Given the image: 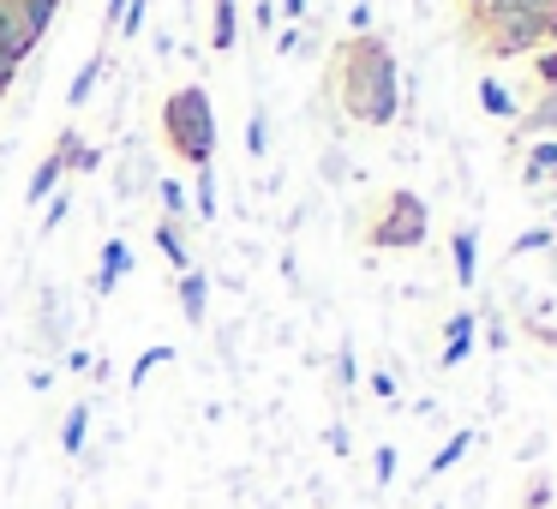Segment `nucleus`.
<instances>
[{
    "instance_id": "nucleus-1",
    "label": "nucleus",
    "mask_w": 557,
    "mask_h": 509,
    "mask_svg": "<svg viewBox=\"0 0 557 509\" xmlns=\"http://www.w3.org/2000/svg\"><path fill=\"white\" fill-rule=\"evenodd\" d=\"M324 85H330V97H336V109L360 126H389L401 109V66H396V49H389L377 30L342 37L336 49H330Z\"/></svg>"
},
{
    "instance_id": "nucleus-2",
    "label": "nucleus",
    "mask_w": 557,
    "mask_h": 509,
    "mask_svg": "<svg viewBox=\"0 0 557 509\" xmlns=\"http://www.w3.org/2000/svg\"><path fill=\"white\" fill-rule=\"evenodd\" d=\"M545 7L552 0H461V30L485 61H521L545 49Z\"/></svg>"
},
{
    "instance_id": "nucleus-3",
    "label": "nucleus",
    "mask_w": 557,
    "mask_h": 509,
    "mask_svg": "<svg viewBox=\"0 0 557 509\" xmlns=\"http://www.w3.org/2000/svg\"><path fill=\"white\" fill-rule=\"evenodd\" d=\"M162 145L186 162V169H210L216 162V109L198 85H181L174 97H162Z\"/></svg>"
},
{
    "instance_id": "nucleus-4",
    "label": "nucleus",
    "mask_w": 557,
    "mask_h": 509,
    "mask_svg": "<svg viewBox=\"0 0 557 509\" xmlns=\"http://www.w3.org/2000/svg\"><path fill=\"white\" fill-rule=\"evenodd\" d=\"M425 234H432V210L408 186H389L366 216V246L372 252H413V246H425Z\"/></svg>"
},
{
    "instance_id": "nucleus-5",
    "label": "nucleus",
    "mask_w": 557,
    "mask_h": 509,
    "mask_svg": "<svg viewBox=\"0 0 557 509\" xmlns=\"http://www.w3.org/2000/svg\"><path fill=\"white\" fill-rule=\"evenodd\" d=\"M473 330H480V312H468V306H461V312H449V324H444V353H437V365H444V372L473 353V342H480Z\"/></svg>"
},
{
    "instance_id": "nucleus-6",
    "label": "nucleus",
    "mask_w": 557,
    "mask_h": 509,
    "mask_svg": "<svg viewBox=\"0 0 557 509\" xmlns=\"http://www.w3.org/2000/svg\"><path fill=\"white\" fill-rule=\"evenodd\" d=\"M449 264H456V288H473V282H480V234H473V222H461V228L449 234Z\"/></svg>"
},
{
    "instance_id": "nucleus-7",
    "label": "nucleus",
    "mask_w": 557,
    "mask_h": 509,
    "mask_svg": "<svg viewBox=\"0 0 557 509\" xmlns=\"http://www.w3.org/2000/svg\"><path fill=\"white\" fill-rule=\"evenodd\" d=\"M126 276H133V246H126V240H102V258H97V294H114Z\"/></svg>"
},
{
    "instance_id": "nucleus-8",
    "label": "nucleus",
    "mask_w": 557,
    "mask_h": 509,
    "mask_svg": "<svg viewBox=\"0 0 557 509\" xmlns=\"http://www.w3.org/2000/svg\"><path fill=\"white\" fill-rule=\"evenodd\" d=\"M54 150H61L66 174H97V169H102V150L85 145V133H78V126H66V133L54 138Z\"/></svg>"
},
{
    "instance_id": "nucleus-9",
    "label": "nucleus",
    "mask_w": 557,
    "mask_h": 509,
    "mask_svg": "<svg viewBox=\"0 0 557 509\" xmlns=\"http://www.w3.org/2000/svg\"><path fill=\"white\" fill-rule=\"evenodd\" d=\"M240 42V0H210V49L228 54Z\"/></svg>"
},
{
    "instance_id": "nucleus-10",
    "label": "nucleus",
    "mask_w": 557,
    "mask_h": 509,
    "mask_svg": "<svg viewBox=\"0 0 557 509\" xmlns=\"http://www.w3.org/2000/svg\"><path fill=\"white\" fill-rule=\"evenodd\" d=\"M557 133V97H533V109L516 121V145H528V138H552Z\"/></svg>"
},
{
    "instance_id": "nucleus-11",
    "label": "nucleus",
    "mask_w": 557,
    "mask_h": 509,
    "mask_svg": "<svg viewBox=\"0 0 557 509\" xmlns=\"http://www.w3.org/2000/svg\"><path fill=\"white\" fill-rule=\"evenodd\" d=\"M102 66H109V42H102V49L90 54V61L78 66V73H73V90H66V102H73V109H85V102L97 97V78H102Z\"/></svg>"
},
{
    "instance_id": "nucleus-12",
    "label": "nucleus",
    "mask_w": 557,
    "mask_h": 509,
    "mask_svg": "<svg viewBox=\"0 0 557 509\" xmlns=\"http://www.w3.org/2000/svg\"><path fill=\"white\" fill-rule=\"evenodd\" d=\"M552 169H557V138H540V145L521 150V181H528V186L552 181Z\"/></svg>"
},
{
    "instance_id": "nucleus-13",
    "label": "nucleus",
    "mask_w": 557,
    "mask_h": 509,
    "mask_svg": "<svg viewBox=\"0 0 557 509\" xmlns=\"http://www.w3.org/2000/svg\"><path fill=\"white\" fill-rule=\"evenodd\" d=\"M205 306H210L205 270H186V276H181V318H186V324H205Z\"/></svg>"
},
{
    "instance_id": "nucleus-14",
    "label": "nucleus",
    "mask_w": 557,
    "mask_h": 509,
    "mask_svg": "<svg viewBox=\"0 0 557 509\" xmlns=\"http://www.w3.org/2000/svg\"><path fill=\"white\" fill-rule=\"evenodd\" d=\"M61 174H66V162H61V150H49V157L37 162V174H30V204H49L54 198V186H61Z\"/></svg>"
},
{
    "instance_id": "nucleus-15",
    "label": "nucleus",
    "mask_w": 557,
    "mask_h": 509,
    "mask_svg": "<svg viewBox=\"0 0 557 509\" xmlns=\"http://www.w3.org/2000/svg\"><path fill=\"white\" fill-rule=\"evenodd\" d=\"M157 246H162V258H169L181 276H186V270H198L193 264V246H186V234H181V222H157Z\"/></svg>"
},
{
    "instance_id": "nucleus-16",
    "label": "nucleus",
    "mask_w": 557,
    "mask_h": 509,
    "mask_svg": "<svg viewBox=\"0 0 557 509\" xmlns=\"http://www.w3.org/2000/svg\"><path fill=\"white\" fill-rule=\"evenodd\" d=\"M85 437H90V401H73L61 420V449L66 456H85Z\"/></svg>"
},
{
    "instance_id": "nucleus-17",
    "label": "nucleus",
    "mask_w": 557,
    "mask_h": 509,
    "mask_svg": "<svg viewBox=\"0 0 557 509\" xmlns=\"http://www.w3.org/2000/svg\"><path fill=\"white\" fill-rule=\"evenodd\" d=\"M480 109H485V114H497V121H521L516 90H504L497 78H480Z\"/></svg>"
},
{
    "instance_id": "nucleus-18",
    "label": "nucleus",
    "mask_w": 557,
    "mask_h": 509,
    "mask_svg": "<svg viewBox=\"0 0 557 509\" xmlns=\"http://www.w3.org/2000/svg\"><path fill=\"white\" fill-rule=\"evenodd\" d=\"M193 174H198V181L186 186V198H193V210L205 222H216V162H210V169H193Z\"/></svg>"
},
{
    "instance_id": "nucleus-19",
    "label": "nucleus",
    "mask_w": 557,
    "mask_h": 509,
    "mask_svg": "<svg viewBox=\"0 0 557 509\" xmlns=\"http://www.w3.org/2000/svg\"><path fill=\"white\" fill-rule=\"evenodd\" d=\"M528 78H533V97H557V49L528 54Z\"/></svg>"
},
{
    "instance_id": "nucleus-20",
    "label": "nucleus",
    "mask_w": 557,
    "mask_h": 509,
    "mask_svg": "<svg viewBox=\"0 0 557 509\" xmlns=\"http://www.w3.org/2000/svg\"><path fill=\"white\" fill-rule=\"evenodd\" d=\"M13 7H18V18H25L30 37H42V30H49V18L61 13L66 0H13Z\"/></svg>"
},
{
    "instance_id": "nucleus-21",
    "label": "nucleus",
    "mask_w": 557,
    "mask_h": 509,
    "mask_svg": "<svg viewBox=\"0 0 557 509\" xmlns=\"http://www.w3.org/2000/svg\"><path fill=\"white\" fill-rule=\"evenodd\" d=\"M468 449H473V432H449V444H444V449H437V456H432V468H425V473H432V480H444V473L456 468V461L468 456Z\"/></svg>"
},
{
    "instance_id": "nucleus-22",
    "label": "nucleus",
    "mask_w": 557,
    "mask_h": 509,
    "mask_svg": "<svg viewBox=\"0 0 557 509\" xmlns=\"http://www.w3.org/2000/svg\"><path fill=\"white\" fill-rule=\"evenodd\" d=\"M157 204H162V222H181L193 210V198H186L181 181H157Z\"/></svg>"
},
{
    "instance_id": "nucleus-23",
    "label": "nucleus",
    "mask_w": 557,
    "mask_h": 509,
    "mask_svg": "<svg viewBox=\"0 0 557 509\" xmlns=\"http://www.w3.org/2000/svg\"><path fill=\"white\" fill-rule=\"evenodd\" d=\"M264 150H270V114L252 109L246 114V157H264Z\"/></svg>"
},
{
    "instance_id": "nucleus-24",
    "label": "nucleus",
    "mask_w": 557,
    "mask_h": 509,
    "mask_svg": "<svg viewBox=\"0 0 557 509\" xmlns=\"http://www.w3.org/2000/svg\"><path fill=\"white\" fill-rule=\"evenodd\" d=\"M552 246H557V234H552V228H545V222H540V228L516 234V246H509V258H528V252H552Z\"/></svg>"
},
{
    "instance_id": "nucleus-25",
    "label": "nucleus",
    "mask_w": 557,
    "mask_h": 509,
    "mask_svg": "<svg viewBox=\"0 0 557 509\" xmlns=\"http://www.w3.org/2000/svg\"><path fill=\"white\" fill-rule=\"evenodd\" d=\"M145 13H150V0H126V7H121V25H114V37H138V30H145Z\"/></svg>"
},
{
    "instance_id": "nucleus-26",
    "label": "nucleus",
    "mask_w": 557,
    "mask_h": 509,
    "mask_svg": "<svg viewBox=\"0 0 557 509\" xmlns=\"http://www.w3.org/2000/svg\"><path fill=\"white\" fill-rule=\"evenodd\" d=\"M169 360H174V348H145V353L133 360V384H145V377L157 372V365H169Z\"/></svg>"
},
{
    "instance_id": "nucleus-27",
    "label": "nucleus",
    "mask_w": 557,
    "mask_h": 509,
    "mask_svg": "<svg viewBox=\"0 0 557 509\" xmlns=\"http://www.w3.org/2000/svg\"><path fill=\"white\" fill-rule=\"evenodd\" d=\"M66 210H73V198H66V193H54L49 204H42V234H54V228H61V222H66Z\"/></svg>"
},
{
    "instance_id": "nucleus-28",
    "label": "nucleus",
    "mask_w": 557,
    "mask_h": 509,
    "mask_svg": "<svg viewBox=\"0 0 557 509\" xmlns=\"http://www.w3.org/2000/svg\"><path fill=\"white\" fill-rule=\"evenodd\" d=\"M372 473H377V485H389V480H396V449H389V444H377V456H372Z\"/></svg>"
},
{
    "instance_id": "nucleus-29",
    "label": "nucleus",
    "mask_w": 557,
    "mask_h": 509,
    "mask_svg": "<svg viewBox=\"0 0 557 509\" xmlns=\"http://www.w3.org/2000/svg\"><path fill=\"white\" fill-rule=\"evenodd\" d=\"M276 49H282V54H312V37L294 25V30H282V37H276Z\"/></svg>"
},
{
    "instance_id": "nucleus-30",
    "label": "nucleus",
    "mask_w": 557,
    "mask_h": 509,
    "mask_svg": "<svg viewBox=\"0 0 557 509\" xmlns=\"http://www.w3.org/2000/svg\"><path fill=\"white\" fill-rule=\"evenodd\" d=\"M545 504H552V485H545V480H533L528 492H521V509H545Z\"/></svg>"
},
{
    "instance_id": "nucleus-31",
    "label": "nucleus",
    "mask_w": 557,
    "mask_h": 509,
    "mask_svg": "<svg viewBox=\"0 0 557 509\" xmlns=\"http://www.w3.org/2000/svg\"><path fill=\"white\" fill-rule=\"evenodd\" d=\"M528 336L540 342V348H557V324H545V318H528Z\"/></svg>"
},
{
    "instance_id": "nucleus-32",
    "label": "nucleus",
    "mask_w": 557,
    "mask_h": 509,
    "mask_svg": "<svg viewBox=\"0 0 557 509\" xmlns=\"http://www.w3.org/2000/svg\"><path fill=\"white\" fill-rule=\"evenodd\" d=\"M121 7H126V0H109V13H102V42H109L114 25H121Z\"/></svg>"
},
{
    "instance_id": "nucleus-33",
    "label": "nucleus",
    "mask_w": 557,
    "mask_h": 509,
    "mask_svg": "<svg viewBox=\"0 0 557 509\" xmlns=\"http://www.w3.org/2000/svg\"><path fill=\"white\" fill-rule=\"evenodd\" d=\"M342 384H348V389L360 384V365H354V348H342Z\"/></svg>"
},
{
    "instance_id": "nucleus-34",
    "label": "nucleus",
    "mask_w": 557,
    "mask_h": 509,
    "mask_svg": "<svg viewBox=\"0 0 557 509\" xmlns=\"http://www.w3.org/2000/svg\"><path fill=\"white\" fill-rule=\"evenodd\" d=\"M252 18L270 30V25H276V7H270V0H252Z\"/></svg>"
},
{
    "instance_id": "nucleus-35",
    "label": "nucleus",
    "mask_w": 557,
    "mask_h": 509,
    "mask_svg": "<svg viewBox=\"0 0 557 509\" xmlns=\"http://www.w3.org/2000/svg\"><path fill=\"white\" fill-rule=\"evenodd\" d=\"M545 49H557V0L545 7Z\"/></svg>"
},
{
    "instance_id": "nucleus-36",
    "label": "nucleus",
    "mask_w": 557,
    "mask_h": 509,
    "mask_svg": "<svg viewBox=\"0 0 557 509\" xmlns=\"http://www.w3.org/2000/svg\"><path fill=\"white\" fill-rule=\"evenodd\" d=\"M282 18H294V25H306V0H282Z\"/></svg>"
},
{
    "instance_id": "nucleus-37",
    "label": "nucleus",
    "mask_w": 557,
    "mask_h": 509,
    "mask_svg": "<svg viewBox=\"0 0 557 509\" xmlns=\"http://www.w3.org/2000/svg\"><path fill=\"white\" fill-rule=\"evenodd\" d=\"M552 276H557V252H552Z\"/></svg>"
},
{
    "instance_id": "nucleus-38",
    "label": "nucleus",
    "mask_w": 557,
    "mask_h": 509,
    "mask_svg": "<svg viewBox=\"0 0 557 509\" xmlns=\"http://www.w3.org/2000/svg\"><path fill=\"white\" fill-rule=\"evenodd\" d=\"M552 234H557V210H552Z\"/></svg>"
},
{
    "instance_id": "nucleus-39",
    "label": "nucleus",
    "mask_w": 557,
    "mask_h": 509,
    "mask_svg": "<svg viewBox=\"0 0 557 509\" xmlns=\"http://www.w3.org/2000/svg\"><path fill=\"white\" fill-rule=\"evenodd\" d=\"M552 181H557V169H552Z\"/></svg>"
}]
</instances>
